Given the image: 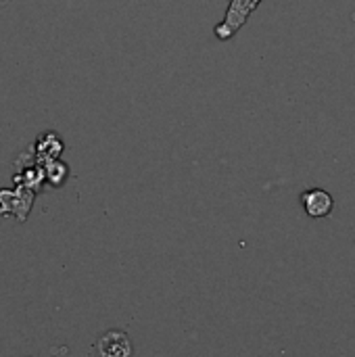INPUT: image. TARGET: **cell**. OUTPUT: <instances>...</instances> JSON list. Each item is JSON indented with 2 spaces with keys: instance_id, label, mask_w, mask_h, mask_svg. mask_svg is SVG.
Returning a JSON list of instances; mask_svg holds the SVG:
<instances>
[{
  "instance_id": "cell-1",
  "label": "cell",
  "mask_w": 355,
  "mask_h": 357,
  "mask_svg": "<svg viewBox=\"0 0 355 357\" xmlns=\"http://www.w3.org/2000/svg\"><path fill=\"white\" fill-rule=\"evenodd\" d=\"M259 4H262V0H230L224 21L220 25H216V29H213L218 40L226 42V40L234 38Z\"/></svg>"
},
{
  "instance_id": "cell-2",
  "label": "cell",
  "mask_w": 355,
  "mask_h": 357,
  "mask_svg": "<svg viewBox=\"0 0 355 357\" xmlns=\"http://www.w3.org/2000/svg\"><path fill=\"white\" fill-rule=\"evenodd\" d=\"M301 205L305 213L314 220L328 218L335 209V199L324 188H308L301 192Z\"/></svg>"
},
{
  "instance_id": "cell-3",
  "label": "cell",
  "mask_w": 355,
  "mask_h": 357,
  "mask_svg": "<svg viewBox=\"0 0 355 357\" xmlns=\"http://www.w3.org/2000/svg\"><path fill=\"white\" fill-rule=\"evenodd\" d=\"M98 351L103 356L109 357H121L130 356V341L123 333H117V331H111L107 333L105 337H100L98 341Z\"/></svg>"
}]
</instances>
